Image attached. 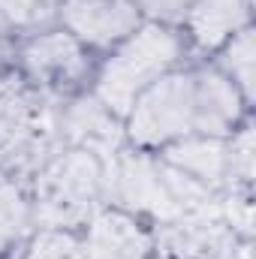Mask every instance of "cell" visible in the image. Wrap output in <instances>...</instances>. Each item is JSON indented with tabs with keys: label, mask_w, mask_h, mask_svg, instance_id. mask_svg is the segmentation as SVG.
I'll use <instances>...</instances> for the list:
<instances>
[{
	"label": "cell",
	"mask_w": 256,
	"mask_h": 259,
	"mask_svg": "<svg viewBox=\"0 0 256 259\" xmlns=\"http://www.w3.org/2000/svg\"><path fill=\"white\" fill-rule=\"evenodd\" d=\"M178 58V42L163 27L139 30L127 46L106 64L100 78V97L109 109L124 112L133 106L136 94H142L166 66Z\"/></svg>",
	"instance_id": "obj_1"
},
{
	"label": "cell",
	"mask_w": 256,
	"mask_h": 259,
	"mask_svg": "<svg viewBox=\"0 0 256 259\" xmlns=\"http://www.w3.org/2000/svg\"><path fill=\"white\" fill-rule=\"evenodd\" d=\"M103 172L91 151L61 157L39 181V208L49 223H69L81 217L100 193Z\"/></svg>",
	"instance_id": "obj_2"
},
{
	"label": "cell",
	"mask_w": 256,
	"mask_h": 259,
	"mask_svg": "<svg viewBox=\"0 0 256 259\" xmlns=\"http://www.w3.org/2000/svg\"><path fill=\"white\" fill-rule=\"evenodd\" d=\"M196 81L190 75H172L154 84L133 112V139L154 145L187 133L196 121Z\"/></svg>",
	"instance_id": "obj_3"
},
{
	"label": "cell",
	"mask_w": 256,
	"mask_h": 259,
	"mask_svg": "<svg viewBox=\"0 0 256 259\" xmlns=\"http://www.w3.org/2000/svg\"><path fill=\"white\" fill-rule=\"evenodd\" d=\"M112 184H115V196L121 202L133 205V208H142V211H151V214H160V217L181 214L175 196L166 184L163 169H154L142 157H124L115 166Z\"/></svg>",
	"instance_id": "obj_4"
},
{
	"label": "cell",
	"mask_w": 256,
	"mask_h": 259,
	"mask_svg": "<svg viewBox=\"0 0 256 259\" xmlns=\"http://www.w3.org/2000/svg\"><path fill=\"white\" fill-rule=\"evenodd\" d=\"M64 18L72 33L88 42H112L136 27V9L124 0H69Z\"/></svg>",
	"instance_id": "obj_5"
},
{
	"label": "cell",
	"mask_w": 256,
	"mask_h": 259,
	"mask_svg": "<svg viewBox=\"0 0 256 259\" xmlns=\"http://www.w3.org/2000/svg\"><path fill=\"white\" fill-rule=\"evenodd\" d=\"M148 238L121 214H103L91 226L84 259H145Z\"/></svg>",
	"instance_id": "obj_6"
},
{
	"label": "cell",
	"mask_w": 256,
	"mask_h": 259,
	"mask_svg": "<svg viewBox=\"0 0 256 259\" xmlns=\"http://www.w3.org/2000/svg\"><path fill=\"white\" fill-rule=\"evenodd\" d=\"M196 121L193 127H202L205 133H220L226 130L235 115H238V97H235V88L214 75V72H205L199 81H196Z\"/></svg>",
	"instance_id": "obj_7"
},
{
	"label": "cell",
	"mask_w": 256,
	"mask_h": 259,
	"mask_svg": "<svg viewBox=\"0 0 256 259\" xmlns=\"http://www.w3.org/2000/svg\"><path fill=\"white\" fill-rule=\"evenodd\" d=\"M172 256L175 259H250L247 247L235 250L232 235L223 232L220 226L199 223V226H181L172 241Z\"/></svg>",
	"instance_id": "obj_8"
},
{
	"label": "cell",
	"mask_w": 256,
	"mask_h": 259,
	"mask_svg": "<svg viewBox=\"0 0 256 259\" xmlns=\"http://www.w3.org/2000/svg\"><path fill=\"white\" fill-rule=\"evenodd\" d=\"M24 61L36 75L58 78V81L61 78H75L84 66L78 46L66 33H52V36H42V39L30 42V49L24 52Z\"/></svg>",
	"instance_id": "obj_9"
},
{
	"label": "cell",
	"mask_w": 256,
	"mask_h": 259,
	"mask_svg": "<svg viewBox=\"0 0 256 259\" xmlns=\"http://www.w3.org/2000/svg\"><path fill=\"white\" fill-rule=\"evenodd\" d=\"M247 18V0H196L190 27L202 46H217Z\"/></svg>",
	"instance_id": "obj_10"
},
{
	"label": "cell",
	"mask_w": 256,
	"mask_h": 259,
	"mask_svg": "<svg viewBox=\"0 0 256 259\" xmlns=\"http://www.w3.org/2000/svg\"><path fill=\"white\" fill-rule=\"evenodd\" d=\"M169 160L178 172L196 175V181L217 184L229 169V148H223L214 139H193L184 145H175L169 151Z\"/></svg>",
	"instance_id": "obj_11"
},
{
	"label": "cell",
	"mask_w": 256,
	"mask_h": 259,
	"mask_svg": "<svg viewBox=\"0 0 256 259\" xmlns=\"http://www.w3.org/2000/svg\"><path fill=\"white\" fill-rule=\"evenodd\" d=\"M69 139H75L78 145H84L91 154H106L115 148L118 142V127L112 124V118L94 106V103H75L69 112H66L64 121Z\"/></svg>",
	"instance_id": "obj_12"
},
{
	"label": "cell",
	"mask_w": 256,
	"mask_h": 259,
	"mask_svg": "<svg viewBox=\"0 0 256 259\" xmlns=\"http://www.w3.org/2000/svg\"><path fill=\"white\" fill-rule=\"evenodd\" d=\"M27 223V205L21 202L18 190L0 178V247L12 241Z\"/></svg>",
	"instance_id": "obj_13"
},
{
	"label": "cell",
	"mask_w": 256,
	"mask_h": 259,
	"mask_svg": "<svg viewBox=\"0 0 256 259\" xmlns=\"http://www.w3.org/2000/svg\"><path fill=\"white\" fill-rule=\"evenodd\" d=\"M226 66L232 69V75L238 78V84L244 88V94H253V33L244 30L238 33V39L229 46L226 52Z\"/></svg>",
	"instance_id": "obj_14"
},
{
	"label": "cell",
	"mask_w": 256,
	"mask_h": 259,
	"mask_svg": "<svg viewBox=\"0 0 256 259\" xmlns=\"http://www.w3.org/2000/svg\"><path fill=\"white\" fill-rule=\"evenodd\" d=\"M27 259H84V250L64 232H49L33 244Z\"/></svg>",
	"instance_id": "obj_15"
},
{
	"label": "cell",
	"mask_w": 256,
	"mask_h": 259,
	"mask_svg": "<svg viewBox=\"0 0 256 259\" xmlns=\"http://www.w3.org/2000/svg\"><path fill=\"white\" fill-rule=\"evenodd\" d=\"M55 0H0V12L15 24H36L46 21Z\"/></svg>",
	"instance_id": "obj_16"
},
{
	"label": "cell",
	"mask_w": 256,
	"mask_h": 259,
	"mask_svg": "<svg viewBox=\"0 0 256 259\" xmlns=\"http://www.w3.org/2000/svg\"><path fill=\"white\" fill-rule=\"evenodd\" d=\"M229 166H232V172H238L241 178H250V175H253V133H250V130H244V133L232 142V148H229Z\"/></svg>",
	"instance_id": "obj_17"
},
{
	"label": "cell",
	"mask_w": 256,
	"mask_h": 259,
	"mask_svg": "<svg viewBox=\"0 0 256 259\" xmlns=\"http://www.w3.org/2000/svg\"><path fill=\"white\" fill-rule=\"evenodd\" d=\"M232 205L226 208L229 211V220L232 226H241L244 232H250V202L247 199H229Z\"/></svg>",
	"instance_id": "obj_18"
},
{
	"label": "cell",
	"mask_w": 256,
	"mask_h": 259,
	"mask_svg": "<svg viewBox=\"0 0 256 259\" xmlns=\"http://www.w3.org/2000/svg\"><path fill=\"white\" fill-rule=\"evenodd\" d=\"M187 3L190 0H142V6L151 9V12H157V15H178Z\"/></svg>",
	"instance_id": "obj_19"
}]
</instances>
